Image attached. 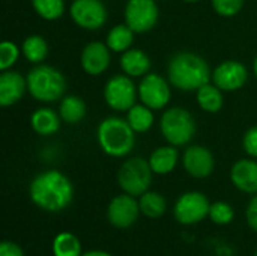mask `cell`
<instances>
[{
  "label": "cell",
  "instance_id": "1",
  "mask_svg": "<svg viewBox=\"0 0 257 256\" xmlns=\"http://www.w3.org/2000/svg\"><path fill=\"white\" fill-rule=\"evenodd\" d=\"M29 193L38 208L48 213H59L72 202L74 187L62 172L47 170L32 180Z\"/></svg>",
  "mask_w": 257,
  "mask_h": 256
},
{
  "label": "cell",
  "instance_id": "2",
  "mask_svg": "<svg viewBox=\"0 0 257 256\" xmlns=\"http://www.w3.org/2000/svg\"><path fill=\"white\" fill-rule=\"evenodd\" d=\"M169 78L181 91H197L211 78L209 66L194 53H178L169 62Z\"/></svg>",
  "mask_w": 257,
  "mask_h": 256
},
{
  "label": "cell",
  "instance_id": "3",
  "mask_svg": "<svg viewBox=\"0 0 257 256\" xmlns=\"http://www.w3.org/2000/svg\"><path fill=\"white\" fill-rule=\"evenodd\" d=\"M134 130L120 118H105L96 131L98 143L101 149L110 157H125L128 155L136 143Z\"/></svg>",
  "mask_w": 257,
  "mask_h": 256
},
{
  "label": "cell",
  "instance_id": "4",
  "mask_svg": "<svg viewBox=\"0 0 257 256\" xmlns=\"http://www.w3.org/2000/svg\"><path fill=\"white\" fill-rule=\"evenodd\" d=\"M26 80L30 95L42 103H53L59 100L66 88L63 74L48 65L35 66L27 74Z\"/></svg>",
  "mask_w": 257,
  "mask_h": 256
},
{
  "label": "cell",
  "instance_id": "5",
  "mask_svg": "<svg viewBox=\"0 0 257 256\" xmlns=\"http://www.w3.org/2000/svg\"><path fill=\"white\" fill-rule=\"evenodd\" d=\"M160 127L164 139L173 146L187 145L196 131V124L191 113L181 107H173L164 112Z\"/></svg>",
  "mask_w": 257,
  "mask_h": 256
},
{
  "label": "cell",
  "instance_id": "6",
  "mask_svg": "<svg viewBox=\"0 0 257 256\" xmlns=\"http://www.w3.org/2000/svg\"><path fill=\"white\" fill-rule=\"evenodd\" d=\"M152 169L149 161L142 157L126 160L117 174V183L120 189L131 196H142L146 193L152 183Z\"/></svg>",
  "mask_w": 257,
  "mask_h": 256
},
{
  "label": "cell",
  "instance_id": "7",
  "mask_svg": "<svg viewBox=\"0 0 257 256\" xmlns=\"http://www.w3.org/2000/svg\"><path fill=\"white\" fill-rule=\"evenodd\" d=\"M211 204L200 192H187L175 204L173 214L181 225H196L209 216Z\"/></svg>",
  "mask_w": 257,
  "mask_h": 256
},
{
  "label": "cell",
  "instance_id": "8",
  "mask_svg": "<svg viewBox=\"0 0 257 256\" xmlns=\"http://www.w3.org/2000/svg\"><path fill=\"white\" fill-rule=\"evenodd\" d=\"M158 21V6L154 0H130L125 8V23L136 32L151 30Z\"/></svg>",
  "mask_w": 257,
  "mask_h": 256
},
{
  "label": "cell",
  "instance_id": "9",
  "mask_svg": "<svg viewBox=\"0 0 257 256\" xmlns=\"http://www.w3.org/2000/svg\"><path fill=\"white\" fill-rule=\"evenodd\" d=\"M104 98L113 110H130L136 103V86L128 75H114L104 88Z\"/></svg>",
  "mask_w": 257,
  "mask_h": 256
},
{
  "label": "cell",
  "instance_id": "10",
  "mask_svg": "<svg viewBox=\"0 0 257 256\" xmlns=\"http://www.w3.org/2000/svg\"><path fill=\"white\" fill-rule=\"evenodd\" d=\"M140 214L139 201H136V196L128 193L113 198L107 208V219L117 229L131 228Z\"/></svg>",
  "mask_w": 257,
  "mask_h": 256
},
{
  "label": "cell",
  "instance_id": "11",
  "mask_svg": "<svg viewBox=\"0 0 257 256\" xmlns=\"http://www.w3.org/2000/svg\"><path fill=\"white\" fill-rule=\"evenodd\" d=\"M71 18L83 29L96 30L104 26L107 11L99 0H74L71 6Z\"/></svg>",
  "mask_w": 257,
  "mask_h": 256
},
{
  "label": "cell",
  "instance_id": "12",
  "mask_svg": "<svg viewBox=\"0 0 257 256\" xmlns=\"http://www.w3.org/2000/svg\"><path fill=\"white\" fill-rule=\"evenodd\" d=\"M139 97L142 103L149 109H163L170 101L169 83L158 74H148L139 86Z\"/></svg>",
  "mask_w": 257,
  "mask_h": 256
},
{
  "label": "cell",
  "instance_id": "13",
  "mask_svg": "<svg viewBox=\"0 0 257 256\" xmlns=\"http://www.w3.org/2000/svg\"><path fill=\"white\" fill-rule=\"evenodd\" d=\"M247 77H248L247 68L241 62H236V60L221 62L212 74V80L215 86H218L221 91L241 89L245 84Z\"/></svg>",
  "mask_w": 257,
  "mask_h": 256
},
{
  "label": "cell",
  "instance_id": "14",
  "mask_svg": "<svg viewBox=\"0 0 257 256\" xmlns=\"http://www.w3.org/2000/svg\"><path fill=\"white\" fill-rule=\"evenodd\" d=\"M214 155L205 146H190L184 154V167L194 178H206L214 170Z\"/></svg>",
  "mask_w": 257,
  "mask_h": 256
},
{
  "label": "cell",
  "instance_id": "15",
  "mask_svg": "<svg viewBox=\"0 0 257 256\" xmlns=\"http://www.w3.org/2000/svg\"><path fill=\"white\" fill-rule=\"evenodd\" d=\"M108 45L102 42H90L81 51V66L90 75L102 74L110 65Z\"/></svg>",
  "mask_w": 257,
  "mask_h": 256
},
{
  "label": "cell",
  "instance_id": "16",
  "mask_svg": "<svg viewBox=\"0 0 257 256\" xmlns=\"http://www.w3.org/2000/svg\"><path fill=\"white\" fill-rule=\"evenodd\" d=\"M27 80L20 72L3 71L0 75V104L3 107L12 106L20 101L26 92Z\"/></svg>",
  "mask_w": 257,
  "mask_h": 256
},
{
  "label": "cell",
  "instance_id": "17",
  "mask_svg": "<svg viewBox=\"0 0 257 256\" xmlns=\"http://www.w3.org/2000/svg\"><path fill=\"white\" fill-rule=\"evenodd\" d=\"M233 186L244 193H257V161L239 160L230 170Z\"/></svg>",
  "mask_w": 257,
  "mask_h": 256
},
{
  "label": "cell",
  "instance_id": "18",
  "mask_svg": "<svg viewBox=\"0 0 257 256\" xmlns=\"http://www.w3.org/2000/svg\"><path fill=\"white\" fill-rule=\"evenodd\" d=\"M120 66L126 75L142 77L149 71L151 60L142 50H136V48L131 50L130 48V50L123 51V54L120 57Z\"/></svg>",
  "mask_w": 257,
  "mask_h": 256
},
{
  "label": "cell",
  "instance_id": "19",
  "mask_svg": "<svg viewBox=\"0 0 257 256\" xmlns=\"http://www.w3.org/2000/svg\"><path fill=\"white\" fill-rule=\"evenodd\" d=\"M179 154L173 146H161L155 149L149 157V164L154 174L166 175L170 174L178 164Z\"/></svg>",
  "mask_w": 257,
  "mask_h": 256
},
{
  "label": "cell",
  "instance_id": "20",
  "mask_svg": "<svg viewBox=\"0 0 257 256\" xmlns=\"http://www.w3.org/2000/svg\"><path fill=\"white\" fill-rule=\"evenodd\" d=\"M30 125L33 131H36L41 136H50L54 134L59 127H60V119L56 112L51 109H38L32 118H30Z\"/></svg>",
  "mask_w": 257,
  "mask_h": 256
},
{
  "label": "cell",
  "instance_id": "21",
  "mask_svg": "<svg viewBox=\"0 0 257 256\" xmlns=\"http://www.w3.org/2000/svg\"><path fill=\"white\" fill-rule=\"evenodd\" d=\"M139 205H140V213L149 219H158L164 216L167 210L166 198L157 192H149V190L140 196Z\"/></svg>",
  "mask_w": 257,
  "mask_h": 256
},
{
  "label": "cell",
  "instance_id": "22",
  "mask_svg": "<svg viewBox=\"0 0 257 256\" xmlns=\"http://www.w3.org/2000/svg\"><path fill=\"white\" fill-rule=\"evenodd\" d=\"M197 103L202 110L208 113H217L223 107V95L218 86H212L209 83L203 84L197 89Z\"/></svg>",
  "mask_w": 257,
  "mask_h": 256
},
{
  "label": "cell",
  "instance_id": "23",
  "mask_svg": "<svg viewBox=\"0 0 257 256\" xmlns=\"http://www.w3.org/2000/svg\"><path fill=\"white\" fill-rule=\"evenodd\" d=\"M54 256H81V243L72 232H60L53 240Z\"/></svg>",
  "mask_w": 257,
  "mask_h": 256
},
{
  "label": "cell",
  "instance_id": "24",
  "mask_svg": "<svg viewBox=\"0 0 257 256\" xmlns=\"http://www.w3.org/2000/svg\"><path fill=\"white\" fill-rule=\"evenodd\" d=\"M134 32L126 26V24H119L114 26L108 35H107V45L110 50L116 51V53H123L126 50H130V47L133 45L134 41Z\"/></svg>",
  "mask_w": 257,
  "mask_h": 256
},
{
  "label": "cell",
  "instance_id": "25",
  "mask_svg": "<svg viewBox=\"0 0 257 256\" xmlns=\"http://www.w3.org/2000/svg\"><path fill=\"white\" fill-rule=\"evenodd\" d=\"M86 115V104L75 95L65 97L60 103V118L68 124H78Z\"/></svg>",
  "mask_w": 257,
  "mask_h": 256
},
{
  "label": "cell",
  "instance_id": "26",
  "mask_svg": "<svg viewBox=\"0 0 257 256\" xmlns=\"http://www.w3.org/2000/svg\"><path fill=\"white\" fill-rule=\"evenodd\" d=\"M126 121H128V124L131 125V128L136 133H145V131H148L154 125V113H152V109H149L145 104H142V106H133L128 110Z\"/></svg>",
  "mask_w": 257,
  "mask_h": 256
},
{
  "label": "cell",
  "instance_id": "27",
  "mask_svg": "<svg viewBox=\"0 0 257 256\" xmlns=\"http://www.w3.org/2000/svg\"><path fill=\"white\" fill-rule=\"evenodd\" d=\"M23 53L24 57L32 63L42 62L48 54V45L45 39L39 35H32L24 39L23 42Z\"/></svg>",
  "mask_w": 257,
  "mask_h": 256
},
{
  "label": "cell",
  "instance_id": "28",
  "mask_svg": "<svg viewBox=\"0 0 257 256\" xmlns=\"http://www.w3.org/2000/svg\"><path fill=\"white\" fill-rule=\"evenodd\" d=\"M33 9L44 20H57L62 17L65 3L63 0H32Z\"/></svg>",
  "mask_w": 257,
  "mask_h": 256
},
{
  "label": "cell",
  "instance_id": "29",
  "mask_svg": "<svg viewBox=\"0 0 257 256\" xmlns=\"http://www.w3.org/2000/svg\"><path fill=\"white\" fill-rule=\"evenodd\" d=\"M215 225H220V226H224V225H229L233 217H235V211L232 208V205H229L227 202H223V201H217L214 204H211V208H209V216H208Z\"/></svg>",
  "mask_w": 257,
  "mask_h": 256
},
{
  "label": "cell",
  "instance_id": "30",
  "mask_svg": "<svg viewBox=\"0 0 257 256\" xmlns=\"http://www.w3.org/2000/svg\"><path fill=\"white\" fill-rule=\"evenodd\" d=\"M18 56H20L18 47L11 41H3L0 44V69L8 71L18 60Z\"/></svg>",
  "mask_w": 257,
  "mask_h": 256
},
{
  "label": "cell",
  "instance_id": "31",
  "mask_svg": "<svg viewBox=\"0 0 257 256\" xmlns=\"http://www.w3.org/2000/svg\"><path fill=\"white\" fill-rule=\"evenodd\" d=\"M212 6L221 17H233L242 9L244 0H212Z\"/></svg>",
  "mask_w": 257,
  "mask_h": 256
},
{
  "label": "cell",
  "instance_id": "32",
  "mask_svg": "<svg viewBox=\"0 0 257 256\" xmlns=\"http://www.w3.org/2000/svg\"><path fill=\"white\" fill-rule=\"evenodd\" d=\"M244 149L250 157L257 158V125L251 127L245 133V136H244Z\"/></svg>",
  "mask_w": 257,
  "mask_h": 256
},
{
  "label": "cell",
  "instance_id": "33",
  "mask_svg": "<svg viewBox=\"0 0 257 256\" xmlns=\"http://www.w3.org/2000/svg\"><path fill=\"white\" fill-rule=\"evenodd\" d=\"M245 219H247V225L257 232V193L256 196L250 201L247 211H245Z\"/></svg>",
  "mask_w": 257,
  "mask_h": 256
},
{
  "label": "cell",
  "instance_id": "34",
  "mask_svg": "<svg viewBox=\"0 0 257 256\" xmlns=\"http://www.w3.org/2000/svg\"><path fill=\"white\" fill-rule=\"evenodd\" d=\"M0 256H24V252L18 244L12 241H3L0 244Z\"/></svg>",
  "mask_w": 257,
  "mask_h": 256
},
{
  "label": "cell",
  "instance_id": "35",
  "mask_svg": "<svg viewBox=\"0 0 257 256\" xmlns=\"http://www.w3.org/2000/svg\"><path fill=\"white\" fill-rule=\"evenodd\" d=\"M81 256H113V255H110L108 252H104V250H89V252L83 253Z\"/></svg>",
  "mask_w": 257,
  "mask_h": 256
},
{
  "label": "cell",
  "instance_id": "36",
  "mask_svg": "<svg viewBox=\"0 0 257 256\" xmlns=\"http://www.w3.org/2000/svg\"><path fill=\"white\" fill-rule=\"evenodd\" d=\"M254 74H256V77H257V57H256V60H254Z\"/></svg>",
  "mask_w": 257,
  "mask_h": 256
},
{
  "label": "cell",
  "instance_id": "37",
  "mask_svg": "<svg viewBox=\"0 0 257 256\" xmlns=\"http://www.w3.org/2000/svg\"><path fill=\"white\" fill-rule=\"evenodd\" d=\"M185 2H190V3H193V2H199V0H185Z\"/></svg>",
  "mask_w": 257,
  "mask_h": 256
},
{
  "label": "cell",
  "instance_id": "38",
  "mask_svg": "<svg viewBox=\"0 0 257 256\" xmlns=\"http://www.w3.org/2000/svg\"><path fill=\"white\" fill-rule=\"evenodd\" d=\"M254 256H257V249H256V253H254Z\"/></svg>",
  "mask_w": 257,
  "mask_h": 256
}]
</instances>
